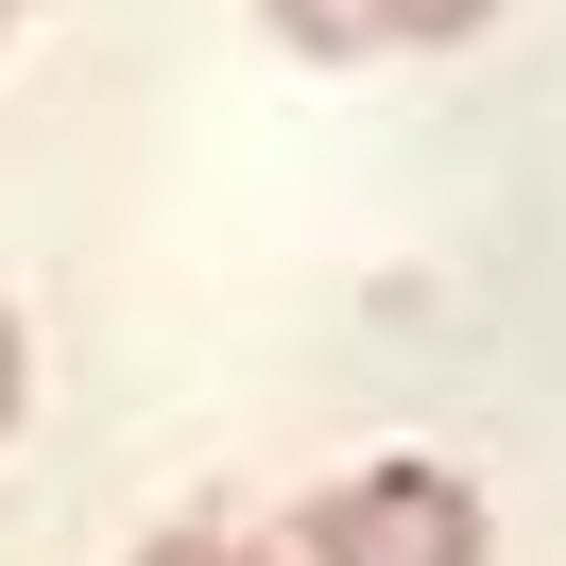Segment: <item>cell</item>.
I'll return each mask as SVG.
<instances>
[{
    "label": "cell",
    "instance_id": "277c9868",
    "mask_svg": "<svg viewBox=\"0 0 566 566\" xmlns=\"http://www.w3.org/2000/svg\"><path fill=\"white\" fill-rule=\"evenodd\" d=\"M0 429H18V310H0Z\"/></svg>",
    "mask_w": 566,
    "mask_h": 566
},
{
    "label": "cell",
    "instance_id": "3957f363",
    "mask_svg": "<svg viewBox=\"0 0 566 566\" xmlns=\"http://www.w3.org/2000/svg\"><path fill=\"white\" fill-rule=\"evenodd\" d=\"M138 566H326V549H310V515H275V532H223V515H189V532H155Z\"/></svg>",
    "mask_w": 566,
    "mask_h": 566
},
{
    "label": "cell",
    "instance_id": "7a4b0ae2",
    "mask_svg": "<svg viewBox=\"0 0 566 566\" xmlns=\"http://www.w3.org/2000/svg\"><path fill=\"white\" fill-rule=\"evenodd\" d=\"M497 0H275V35L292 52H447V35H481Z\"/></svg>",
    "mask_w": 566,
    "mask_h": 566
},
{
    "label": "cell",
    "instance_id": "6da1fadb",
    "mask_svg": "<svg viewBox=\"0 0 566 566\" xmlns=\"http://www.w3.org/2000/svg\"><path fill=\"white\" fill-rule=\"evenodd\" d=\"M310 549L326 566H481V497H463V463H360L310 497Z\"/></svg>",
    "mask_w": 566,
    "mask_h": 566
},
{
    "label": "cell",
    "instance_id": "5b68a950",
    "mask_svg": "<svg viewBox=\"0 0 566 566\" xmlns=\"http://www.w3.org/2000/svg\"><path fill=\"white\" fill-rule=\"evenodd\" d=\"M0 18H18V0H0Z\"/></svg>",
    "mask_w": 566,
    "mask_h": 566
}]
</instances>
